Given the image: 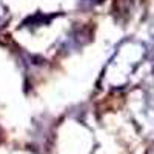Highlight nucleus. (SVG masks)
Wrapping results in <instances>:
<instances>
[{
	"label": "nucleus",
	"mask_w": 154,
	"mask_h": 154,
	"mask_svg": "<svg viewBox=\"0 0 154 154\" xmlns=\"http://www.w3.org/2000/svg\"><path fill=\"white\" fill-rule=\"evenodd\" d=\"M3 9H2V6H0V25H2L3 23V14H5V12H2Z\"/></svg>",
	"instance_id": "1"
}]
</instances>
